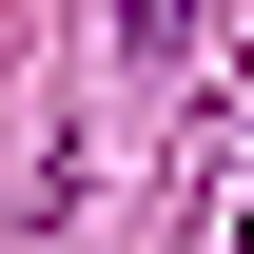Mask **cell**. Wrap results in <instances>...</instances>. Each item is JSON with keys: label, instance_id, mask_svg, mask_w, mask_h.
I'll return each instance as SVG.
<instances>
[{"label": "cell", "instance_id": "6da1fadb", "mask_svg": "<svg viewBox=\"0 0 254 254\" xmlns=\"http://www.w3.org/2000/svg\"><path fill=\"white\" fill-rule=\"evenodd\" d=\"M118 20H137V39H176V20H195V0H118Z\"/></svg>", "mask_w": 254, "mask_h": 254}]
</instances>
